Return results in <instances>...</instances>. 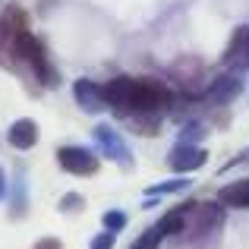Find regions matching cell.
<instances>
[{
    "label": "cell",
    "instance_id": "2",
    "mask_svg": "<svg viewBox=\"0 0 249 249\" xmlns=\"http://www.w3.org/2000/svg\"><path fill=\"white\" fill-rule=\"evenodd\" d=\"M224 218H227V208L221 205L218 199L214 202H193V205H189L186 227H183V233L177 237V243H183L189 249L214 246L221 227H224Z\"/></svg>",
    "mask_w": 249,
    "mask_h": 249
},
{
    "label": "cell",
    "instance_id": "12",
    "mask_svg": "<svg viewBox=\"0 0 249 249\" xmlns=\"http://www.w3.org/2000/svg\"><path fill=\"white\" fill-rule=\"evenodd\" d=\"M189 205H193V202H180V205L167 208V212L155 221V231H158L164 240L167 237H180L183 227H186V218H189Z\"/></svg>",
    "mask_w": 249,
    "mask_h": 249
},
{
    "label": "cell",
    "instance_id": "10",
    "mask_svg": "<svg viewBox=\"0 0 249 249\" xmlns=\"http://www.w3.org/2000/svg\"><path fill=\"white\" fill-rule=\"evenodd\" d=\"M73 98L85 114H104V110H107L104 85H98L95 79H76L73 82Z\"/></svg>",
    "mask_w": 249,
    "mask_h": 249
},
{
    "label": "cell",
    "instance_id": "1",
    "mask_svg": "<svg viewBox=\"0 0 249 249\" xmlns=\"http://www.w3.org/2000/svg\"><path fill=\"white\" fill-rule=\"evenodd\" d=\"M104 98L107 110H114L120 120L136 114H161L174 110L177 95L167 82L152 79V76H114L104 82Z\"/></svg>",
    "mask_w": 249,
    "mask_h": 249
},
{
    "label": "cell",
    "instance_id": "5",
    "mask_svg": "<svg viewBox=\"0 0 249 249\" xmlns=\"http://www.w3.org/2000/svg\"><path fill=\"white\" fill-rule=\"evenodd\" d=\"M170 82H174V89L180 91L186 101H199L202 95H205V60L196 54H180L174 63H170L167 70Z\"/></svg>",
    "mask_w": 249,
    "mask_h": 249
},
{
    "label": "cell",
    "instance_id": "13",
    "mask_svg": "<svg viewBox=\"0 0 249 249\" xmlns=\"http://www.w3.org/2000/svg\"><path fill=\"white\" fill-rule=\"evenodd\" d=\"M218 202L224 208H233V212H249V177L221 186L218 189Z\"/></svg>",
    "mask_w": 249,
    "mask_h": 249
},
{
    "label": "cell",
    "instance_id": "20",
    "mask_svg": "<svg viewBox=\"0 0 249 249\" xmlns=\"http://www.w3.org/2000/svg\"><path fill=\"white\" fill-rule=\"evenodd\" d=\"M57 208H60V214H76V212H82V208H85V199H82L79 193H63Z\"/></svg>",
    "mask_w": 249,
    "mask_h": 249
},
{
    "label": "cell",
    "instance_id": "14",
    "mask_svg": "<svg viewBox=\"0 0 249 249\" xmlns=\"http://www.w3.org/2000/svg\"><path fill=\"white\" fill-rule=\"evenodd\" d=\"M25 170L22 167H16V180H13V193H10V199H13V205H10V218L13 221H19L25 212H29V196H25Z\"/></svg>",
    "mask_w": 249,
    "mask_h": 249
},
{
    "label": "cell",
    "instance_id": "15",
    "mask_svg": "<svg viewBox=\"0 0 249 249\" xmlns=\"http://www.w3.org/2000/svg\"><path fill=\"white\" fill-rule=\"evenodd\" d=\"M246 32H249V25H237V29H233V38L227 41L224 54H221V63H243V51H246Z\"/></svg>",
    "mask_w": 249,
    "mask_h": 249
},
{
    "label": "cell",
    "instance_id": "8",
    "mask_svg": "<svg viewBox=\"0 0 249 249\" xmlns=\"http://www.w3.org/2000/svg\"><path fill=\"white\" fill-rule=\"evenodd\" d=\"M240 91H243V76H240L237 70H231V73H224V76L208 82L202 101H208V107H227V104H233L240 98Z\"/></svg>",
    "mask_w": 249,
    "mask_h": 249
},
{
    "label": "cell",
    "instance_id": "18",
    "mask_svg": "<svg viewBox=\"0 0 249 249\" xmlns=\"http://www.w3.org/2000/svg\"><path fill=\"white\" fill-rule=\"evenodd\" d=\"M208 133V126L205 123H199V120H186L183 123V133L177 136V142H186V145H199V139Z\"/></svg>",
    "mask_w": 249,
    "mask_h": 249
},
{
    "label": "cell",
    "instance_id": "22",
    "mask_svg": "<svg viewBox=\"0 0 249 249\" xmlns=\"http://www.w3.org/2000/svg\"><path fill=\"white\" fill-rule=\"evenodd\" d=\"M32 249H63V240H57V237H41Z\"/></svg>",
    "mask_w": 249,
    "mask_h": 249
},
{
    "label": "cell",
    "instance_id": "4",
    "mask_svg": "<svg viewBox=\"0 0 249 249\" xmlns=\"http://www.w3.org/2000/svg\"><path fill=\"white\" fill-rule=\"evenodd\" d=\"M22 32H29V13L19 3H10L3 13H0V67L13 70L25 79V67L16 54V41Z\"/></svg>",
    "mask_w": 249,
    "mask_h": 249
},
{
    "label": "cell",
    "instance_id": "11",
    "mask_svg": "<svg viewBox=\"0 0 249 249\" xmlns=\"http://www.w3.org/2000/svg\"><path fill=\"white\" fill-rule=\"evenodd\" d=\"M38 139H41V129H38V123L32 120V117H19V120L6 129V142H10L16 152H29V148H35Z\"/></svg>",
    "mask_w": 249,
    "mask_h": 249
},
{
    "label": "cell",
    "instance_id": "16",
    "mask_svg": "<svg viewBox=\"0 0 249 249\" xmlns=\"http://www.w3.org/2000/svg\"><path fill=\"white\" fill-rule=\"evenodd\" d=\"M193 186V180H186V177H170V180H161L155 183V186L145 189V199H161V196H174V193H183V189Z\"/></svg>",
    "mask_w": 249,
    "mask_h": 249
},
{
    "label": "cell",
    "instance_id": "24",
    "mask_svg": "<svg viewBox=\"0 0 249 249\" xmlns=\"http://www.w3.org/2000/svg\"><path fill=\"white\" fill-rule=\"evenodd\" d=\"M155 205H161V202H158V199H145V202H142V208H145V212H152Z\"/></svg>",
    "mask_w": 249,
    "mask_h": 249
},
{
    "label": "cell",
    "instance_id": "17",
    "mask_svg": "<svg viewBox=\"0 0 249 249\" xmlns=\"http://www.w3.org/2000/svg\"><path fill=\"white\" fill-rule=\"evenodd\" d=\"M161 120H164L161 114H136V117H126L129 129L139 133V136H158L161 133Z\"/></svg>",
    "mask_w": 249,
    "mask_h": 249
},
{
    "label": "cell",
    "instance_id": "25",
    "mask_svg": "<svg viewBox=\"0 0 249 249\" xmlns=\"http://www.w3.org/2000/svg\"><path fill=\"white\" fill-rule=\"evenodd\" d=\"M243 67L249 70V32H246V51H243Z\"/></svg>",
    "mask_w": 249,
    "mask_h": 249
},
{
    "label": "cell",
    "instance_id": "21",
    "mask_svg": "<svg viewBox=\"0 0 249 249\" xmlns=\"http://www.w3.org/2000/svg\"><path fill=\"white\" fill-rule=\"evenodd\" d=\"M114 246H117V233H110V231L95 233L91 243H89V249H114Z\"/></svg>",
    "mask_w": 249,
    "mask_h": 249
},
{
    "label": "cell",
    "instance_id": "19",
    "mask_svg": "<svg viewBox=\"0 0 249 249\" xmlns=\"http://www.w3.org/2000/svg\"><path fill=\"white\" fill-rule=\"evenodd\" d=\"M126 214L120 212V208H110V212L101 214V231H110V233H120L123 227H126Z\"/></svg>",
    "mask_w": 249,
    "mask_h": 249
},
{
    "label": "cell",
    "instance_id": "27",
    "mask_svg": "<svg viewBox=\"0 0 249 249\" xmlns=\"http://www.w3.org/2000/svg\"><path fill=\"white\" fill-rule=\"evenodd\" d=\"M246 155H249V148H246Z\"/></svg>",
    "mask_w": 249,
    "mask_h": 249
},
{
    "label": "cell",
    "instance_id": "23",
    "mask_svg": "<svg viewBox=\"0 0 249 249\" xmlns=\"http://www.w3.org/2000/svg\"><path fill=\"white\" fill-rule=\"evenodd\" d=\"M10 199V177H6V170L0 167V202Z\"/></svg>",
    "mask_w": 249,
    "mask_h": 249
},
{
    "label": "cell",
    "instance_id": "6",
    "mask_svg": "<svg viewBox=\"0 0 249 249\" xmlns=\"http://www.w3.org/2000/svg\"><path fill=\"white\" fill-rule=\"evenodd\" d=\"M91 139H95V148H98V158H107V161H114L117 167H123V170H129L133 167V155H129V145L123 142V136L117 133L110 123H98L95 129H91Z\"/></svg>",
    "mask_w": 249,
    "mask_h": 249
},
{
    "label": "cell",
    "instance_id": "9",
    "mask_svg": "<svg viewBox=\"0 0 249 249\" xmlns=\"http://www.w3.org/2000/svg\"><path fill=\"white\" fill-rule=\"evenodd\" d=\"M205 161H208L205 148L186 145V142H174V148H170V155H167V167L174 170L177 177H186V174H193V170L205 167Z\"/></svg>",
    "mask_w": 249,
    "mask_h": 249
},
{
    "label": "cell",
    "instance_id": "26",
    "mask_svg": "<svg viewBox=\"0 0 249 249\" xmlns=\"http://www.w3.org/2000/svg\"><path fill=\"white\" fill-rule=\"evenodd\" d=\"M129 249H139V246H136V243H133V246H129Z\"/></svg>",
    "mask_w": 249,
    "mask_h": 249
},
{
    "label": "cell",
    "instance_id": "7",
    "mask_svg": "<svg viewBox=\"0 0 249 249\" xmlns=\"http://www.w3.org/2000/svg\"><path fill=\"white\" fill-rule=\"evenodd\" d=\"M57 164L70 177H95L101 170V158L89 145H60L57 148Z\"/></svg>",
    "mask_w": 249,
    "mask_h": 249
},
{
    "label": "cell",
    "instance_id": "3",
    "mask_svg": "<svg viewBox=\"0 0 249 249\" xmlns=\"http://www.w3.org/2000/svg\"><path fill=\"white\" fill-rule=\"evenodd\" d=\"M16 54L25 67V82H38V89H57L60 85V73L51 67V57L44 41L35 32H22L16 41Z\"/></svg>",
    "mask_w": 249,
    "mask_h": 249
}]
</instances>
